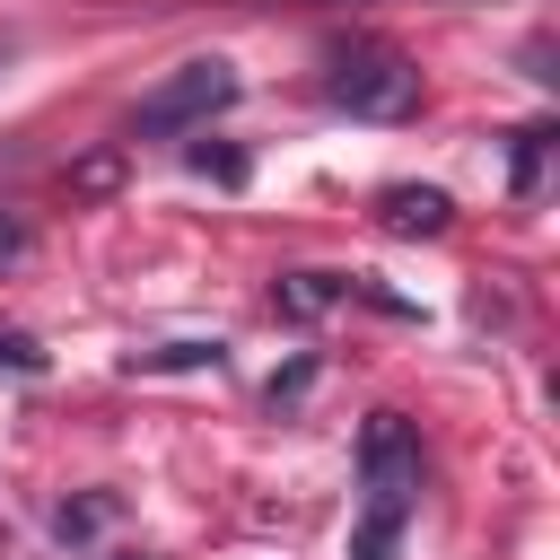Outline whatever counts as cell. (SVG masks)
Segmentation results:
<instances>
[{
	"instance_id": "cell-1",
	"label": "cell",
	"mask_w": 560,
	"mask_h": 560,
	"mask_svg": "<svg viewBox=\"0 0 560 560\" xmlns=\"http://www.w3.org/2000/svg\"><path fill=\"white\" fill-rule=\"evenodd\" d=\"M359 481H368V516H359L350 560H394V534H402L411 490H420V438H411L394 411H376V420L359 429Z\"/></svg>"
},
{
	"instance_id": "cell-2",
	"label": "cell",
	"mask_w": 560,
	"mask_h": 560,
	"mask_svg": "<svg viewBox=\"0 0 560 560\" xmlns=\"http://www.w3.org/2000/svg\"><path fill=\"white\" fill-rule=\"evenodd\" d=\"M324 96L359 122H402V114H420V61L385 35H350L324 52Z\"/></svg>"
},
{
	"instance_id": "cell-3",
	"label": "cell",
	"mask_w": 560,
	"mask_h": 560,
	"mask_svg": "<svg viewBox=\"0 0 560 560\" xmlns=\"http://www.w3.org/2000/svg\"><path fill=\"white\" fill-rule=\"evenodd\" d=\"M228 105H236V61L201 52V61L166 70V79L140 96V114H131V140H184V131H210V114H228Z\"/></svg>"
},
{
	"instance_id": "cell-4",
	"label": "cell",
	"mask_w": 560,
	"mask_h": 560,
	"mask_svg": "<svg viewBox=\"0 0 560 560\" xmlns=\"http://www.w3.org/2000/svg\"><path fill=\"white\" fill-rule=\"evenodd\" d=\"M376 219H385L394 236H446L455 201H446L438 184H385V192H376Z\"/></svg>"
},
{
	"instance_id": "cell-5",
	"label": "cell",
	"mask_w": 560,
	"mask_h": 560,
	"mask_svg": "<svg viewBox=\"0 0 560 560\" xmlns=\"http://www.w3.org/2000/svg\"><path fill=\"white\" fill-rule=\"evenodd\" d=\"M114 516H122V490H70V499L52 508V534H61L70 551H88V542H105Z\"/></svg>"
},
{
	"instance_id": "cell-6",
	"label": "cell",
	"mask_w": 560,
	"mask_h": 560,
	"mask_svg": "<svg viewBox=\"0 0 560 560\" xmlns=\"http://www.w3.org/2000/svg\"><path fill=\"white\" fill-rule=\"evenodd\" d=\"M341 298H350V280H341V271H289V280L271 289V306H280V315H298V324H306V315H332Z\"/></svg>"
},
{
	"instance_id": "cell-7",
	"label": "cell",
	"mask_w": 560,
	"mask_h": 560,
	"mask_svg": "<svg viewBox=\"0 0 560 560\" xmlns=\"http://www.w3.org/2000/svg\"><path fill=\"white\" fill-rule=\"evenodd\" d=\"M184 368H219V341H166V350H131V376H184Z\"/></svg>"
},
{
	"instance_id": "cell-8",
	"label": "cell",
	"mask_w": 560,
	"mask_h": 560,
	"mask_svg": "<svg viewBox=\"0 0 560 560\" xmlns=\"http://www.w3.org/2000/svg\"><path fill=\"white\" fill-rule=\"evenodd\" d=\"M542 149H551V131L534 122V131H516V192H534L542 184Z\"/></svg>"
},
{
	"instance_id": "cell-9",
	"label": "cell",
	"mask_w": 560,
	"mask_h": 560,
	"mask_svg": "<svg viewBox=\"0 0 560 560\" xmlns=\"http://www.w3.org/2000/svg\"><path fill=\"white\" fill-rule=\"evenodd\" d=\"M192 166H201V175H219V184H245V158H236V149H210V140H201V149H192Z\"/></svg>"
},
{
	"instance_id": "cell-10",
	"label": "cell",
	"mask_w": 560,
	"mask_h": 560,
	"mask_svg": "<svg viewBox=\"0 0 560 560\" xmlns=\"http://www.w3.org/2000/svg\"><path fill=\"white\" fill-rule=\"evenodd\" d=\"M0 368H18V376H44V350H35L26 332H0Z\"/></svg>"
},
{
	"instance_id": "cell-11",
	"label": "cell",
	"mask_w": 560,
	"mask_h": 560,
	"mask_svg": "<svg viewBox=\"0 0 560 560\" xmlns=\"http://www.w3.org/2000/svg\"><path fill=\"white\" fill-rule=\"evenodd\" d=\"M18 254H26V219L0 201V262H18Z\"/></svg>"
},
{
	"instance_id": "cell-12",
	"label": "cell",
	"mask_w": 560,
	"mask_h": 560,
	"mask_svg": "<svg viewBox=\"0 0 560 560\" xmlns=\"http://www.w3.org/2000/svg\"><path fill=\"white\" fill-rule=\"evenodd\" d=\"M306 376H315V368H306V359H298V368H289V376H271V411H280V402H298V394H306Z\"/></svg>"
},
{
	"instance_id": "cell-13",
	"label": "cell",
	"mask_w": 560,
	"mask_h": 560,
	"mask_svg": "<svg viewBox=\"0 0 560 560\" xmlns=\"http://www.w3.org/2000/svg\"><path fill=\"white\" fill-rule=\"evenodd\" d=\"M122 560H149V551H122Z\"/></svg>"
}]
</instances>
